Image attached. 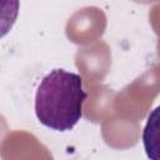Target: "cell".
I'll list each match as a JSON object with an SVG mask.
<instances>
[{
  "label": "cell",
  "instance_id": "cell-1",
  "mask_svg": "<svg viewBox=\"0 0 160 160\" xmlns=\"http://www.w3.org/2000/svg\"><path fill=\"white\" fill-rule=\"evenodd\" d=\"M86 98L80 75L52 69L42 78L35 92L36 119L50 130L69 131L81 119Z\"/></svg>",
  "mask_w": 160,
  "mask_h": 160
},
{
  "label": "cell",
  "instance_id": "cell-2",
  "mask_svg": "<svg viewBox=\"0 0 160 160\" xmlns=\"http://www.w3.org/2000/svg\"><path fill=\"white\" fill-rule=\"evenodd\" d=\"M142 145L149 159L160 160V105L148 116L142 130Z\"/></svg>",
  "mask_w": 160,
  "mask_h": 160
}]
</instances>
